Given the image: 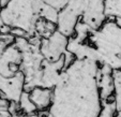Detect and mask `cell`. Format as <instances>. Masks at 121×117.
I'll return each mask as SVG.
<instances>
[{
    "instance_id": "cell-19",
    "label": "cell",
    "mask_w": 121,
    "mask_h": 117,
    "mask_svg": "<svg viewBox=\"0 0 121 117\" xmlns=\"http://www.w3.org/2000/svg\"><path fill=\"white\" fill-rule=\"evenodd\" d=\"M0 117H12L8 108H0Z\"/></svg>"
},
{
    "instance_id": "cell-24",
    "label": "cell",
    "mask_w": 121,
    "mask_h": 117,
    "mask_svg": "<svg viewBox=\"0 0 121 117\" xmlns=\"http://www.w3.org/2000/svg\"><path fill=\"white\" fill-rule=\"evenodd\" d=\"M114 21H115V22H116V24H117V25H118V26H119V27H120V28H121V18H115V19H114Z\"/></svg>"
},
{
    "instance_id": "cell-12",
    "label": "cell",
    "mask_w": 121,
    "mask_h": 117,
    "mask_svg": "<svg viewBox=\"0 0 121 117\" xmlns=\"http://www.w3.org/2000/svg\"><path fill=\"white\" fill-rule=\"evenodd\" d=\"M104 13L107 19L121 18V0H104Z\"/></svg>"
},
{
    "instance_id": "cell-15",
    "label": "cell",
    "mask_w": 121,
    "mask_h": 117,
    "mask_svg": "<svg viewBox=\"0 0 121 117\" xmlns=\"http://www.w3.org/2000/svg\"><path fill=\"white\" fill-rule=\"evenodd\" d=\"M17 102H18L19 110H21V112L23 113L24 115L29 114V113H32V112H37L38 111L37 108H35V105L33 104V102L31 101V99H30V97H29V92L28 91H25V90H24Z\"/></svg>"
},
{
    "instance_id": "cell-25",
    "label": "cell",
    "mask_w": 121,
    "mask_h": 117,
    "mask_svg": "<svg viewBox=\"0 0 121 117\" xmlns=\"http://www.w3.org/2000/svg\"><path fill=\"white\" fill-rule=\"evenodd\" d=\"M115 117H121V110L120 111H117L116 115H115Z\"/></svg>"
},
{
    "instance_id": "cell-16",
    "label": "cell",
    "mask_w": 121,
    "mask_h": 117,
    "mask_svg": "<svg viewBox=\"0 0 121 117\" xmlns=\"http://www.w3.org/2000/svg\"><path fill=\"white\" fill-rule=\"evenodd\" d=\"M117 113L116 104L114 101V97L102 101V108L99 113L98 117H115Z\"/></svg>"
},
{
    "instance_id": "cell-3",
    "label": "cell",
    "mask_w": 121,
    "mask_h": 117,
    "mask_svg": "<svg viewBox=\"0 0 121 117\" xmlns=\"http://www.w3.org/2000/svg\"><path fill=\"white\" fill-rule=\"evenodd\" d=\"M41 0H9L0 8V22L9 27L21 28L27 32V38L35 35L34 27L40 18L39 5Z\"/></svg>"
},
{
    "instance_id": "cell-23",
    "label": "cell",
    "mask_w": 121,
    "mask_h": 117,
    "mask_svg": "<svg viewBox=\"0 0 121 117\" xmlns=\"http://www.w3.org/2000/svg\"><path fill=\"white\" fill-rule=\"evenodd\" d=\"M12 117H24V114L21 111H17L15 113H12Z\"/></svg>"
},
{
    "instance_id": "cell-22",
    "label": "cell",
    "mask_w": 121,
    "mask_h": 117,
    "mask_svg": "<svg viewBox=\"0 0 121 117\" xmlns=\"http://www.w3.org/2000/svg\"><path fill=\"white\" fill-rule=\"evenodd\" d=\"M24 117H41L39 114V112H32V113H29V114H25Z\"/></svg>"
},
{
    "instance_id": "cell-13",
    "label": "cell",
    "mask_w": 121,
    "mask_h": 117,
    "mask_svg": "<svg viewBox=\"0 0 121 117\" xmlns=\"http://www.w3.org/2000/svg\"><path fill=\"white\" fill-rule=\"evenodd\" d=\"M58 14H59L58 10H56L55 8L50 7V5H48L47 3L43 2L41 0L40 5H39V16L41 18H44L49 22H53V23H57Z\"/></svg>"
},
{
    "instance_id": "cell-17",
    "label": "cell",
    "mask_w": 121,
    "mask_h": 117,
    "mask_svg": "<svg viewBox=\"0 0 121 117\" xmlns=\"http://www.w3.org/2000/svg\"><path fill=\"white\" fill-rule=\"evenodd\" d=\"M43 2L47 3L48 5L55 8L56 10L60 11L62 8L65 7V4L69 2V0H42Z\"/></svg>"
},
{
    "instance_id": "cell-8",
    "label": "cell",
    "mask_w": 121,
    "mask_h": 117,
    "mask_svg": "<svg viewBox=\"0 0 121 117\" xmlns=\"http://www.w3.org/2000/svg\"><path fill=\"white\" fill-rule=\"evenodd\" d=\"M64 69L63 55L56 61H48L44 59L42 62V76L40 87L53 89L59 78V74Z\"/></svg>"
},
{
    "instance_id": "cell-5",
    "label": "cell",
    "mask_w": 121,
    "mask_h": 117,
    "mask_svg": "<svg viewBox=\"0 0 121 117\" xmlns=\"http://www.w3.org/2000/svg\"><path fill=\"white\" fill-rule=\"evenodd\" d=\"M106 19L107 18L104 13V0H85L80 21L95 30L105 23Z\"/></svg>"
},
{
    "instance_id": "cell-14",
    "label": "cell",
    "mask_w": 121,
    "mask_h": 117,
    "mask_svg": "<svg viewBox=\"0 0 121 117\" xmlns=\"http://www.w3.org/2000/svg\"><path fill=\"white\" fill-rule=\"evenodd\" d=\"M114 77V101L117 111L121 110V70L112 71Z\"/></svg>"
},
{
    "instance_id": "cell-20",
    "label": "cell",
    "mask_w": 121,
    "mask_h": 117,
    "mask_svg": "<svg viewBox=\"0 0 121 117\" xmlns=\"http://www.w3.org/2000/svg\"><path fill=\"white\" fill-rule=\"evenodd\" d=\"M41 117H55L52 113L49 112L48 110H44V111H38Z\"/></svg>"
},
{
    "instance_id": "cell-9",
    "label": "cell",
    "mask_w": 121,
    "mask_h": 117,
    "mask_svg": "<svg viewBox=\"0 0 121 117\" xmlns=\"http://www.w3.org/2000/svg\"><path fill=\"white\" fill-rule=\"evenodd\" d=\"M114 70L105 63H99L96 72V85L102 101L114 97Z\"/></svg>"
},
{
    "instance_id": "cell-2",
    "label": "cell",
    "mask_w": 121,
    "mask_h": 117,
    "mask_svg": "<svg viewBox=\"0 0 121 117\" xmlns=\"http://www.w3.org/2000/svg\"><path fill=\"white\" fill-rule=\"evenodd\" d=\"M88 41L99 52V63L121 70V28L114 19H106L99 29L92 30Z\"/></svg>"
},
{
    "instance_id": "cell-4",
    "label": "cell",
    "mask_w": 121,
    "mask_h": 117,
    "mask_svg": "<svg viewBox=\"0 0 121 117\" xmlns=\"http://www.w3.org/2000/svg\"><path fill=\"white\" fill-rule=\"evenodd\" d=\"M69 38L56 30L49 37L42 38L40 43V51L44 59L48 61H56L66 51Z\"/></svg>"
},
{
    "instance_id": "cell-7",
    "label": "cell",
    "mask_w": 121,
    "mask_h": 117,
    "mask_svg": "<svg viewBox=\"0 0 121 117\" xmlns=\"http://www.w3.org/2000/svg\"><path fill=\"white\" fill-rule=\"evenodd\" d=\"M24 85L25 76L22 71H18L10 77L0 75V94L8 101H18L19 97L24 91Z\"/></svg>"
},
{
    "instance_id": "cell-10",
    "label": "cell",
    "mask_w": 121,
    "mask_h": 117,
    "mask_svg": "<svg viewBox=\"0 0 121 117\" xmlns=\"http://www.w3.org/2000/svg\"><path fill=\"white\" fill-rule=\"evenodd\" d=\"M29 97L38 111L48 110L53 100V89L38 86L30 90Z\"/></svg>"
},
{
    "instance_id": "cell-6",
    "label": "cell",
    "mask_w": 121,
    "mask_h": 117,
    "mask_svg": "<svg viewBox=\"0 0 121 117\" xmlns=\"http://www.w3.org/2000/svg\"><path fill=\"white\" fill-rule=\"evenodd\" d=\"M21 60L22 54L15 44L8 45L2 52H0V75L10 77L21 71Z\"/></svg>"
},
{
    "instance_id": "cell-11",
    "label": "cell",
    "mask_w": 121,
    "mask_h": 117,
    "mask_svg": "<svg viewBox=\"0 0 121 117\" xmlns=\"http://www.w3.org/2000/svg\"><path fill=\"white\" fill-rule=\"evenodd\" d=\"M56 30H57V24L53 23V22H49V21H46V19L41 18V17L37 21L35 27H34L35 35H38L41 38L49 37Z\"/></svg>"
},
{
    "instance_id": "cell-21",
    "label": "cell",
    "mask_w": 121,
    "mask_h": 117,
    "mask_svg": "<svg viewBox=\"0 0 121 117\" xmlns=\"http://www.w3.org/2000/svg\"><path fill=\"white\" fill-rule=\"evenodd\" d=\"M9 103H10V101H8L7 99H4L0 94V108H8Z\"/></svg>"
},
{
    "instance_id": "cell-18",
    "label": "cell",
    "mask_w": 121,
    "mask_h": 117,
    "mask_svg": "<svg viewBox=\"0 0 121 117\" xmlns=\"http://www.w3.org/2000/svg\"><path fill=\"white\" fill-rule=\"evenodd\" d=\"M75 60V56L69 51H65L63 54V61H64V68H66L68 66L72 63V62Z\"/></svg>"
},
{
    "instance_id": "cell-1",
    "label": "cell",
    "mask_w": 121,
    "mask_h": 117,
    "mask_svg": "<svg viewBox=\"0 0 121 117\" xmlns=\"http://www.w3.org/2000/svg\"><path fill=\"white\" fill-rule=\"evenodd\" d=\"M98 68V62L89 59H75L64 68L53 88L48 111L55 117H98L102 108Z\"/></svg>"
}]
</instances>
